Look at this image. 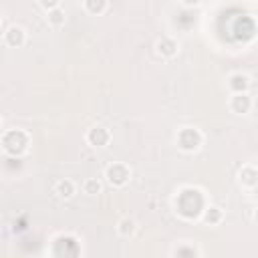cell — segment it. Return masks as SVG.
<instances>
[{"label": "cell", "instance_id": "cell-15", "mask_svg": "<svg viewBox=\"0 0 258 258\" xmlns=\"http://www.w3.org/2000/svg\"><path fill=\"white\" fill-rule=\"evenodd\" d=\"M200 248L194 244V242H179L173 250H171V256H200Z\"/></svg>", "mask_w": 258, "mask_h": 258}, {"label": "cell", "instance_id": "cell-9", "mask_svg": "<svg viewBox=\"0 0 258 258\" xmlns=\"http://www.w3.org/2000/svg\"><path fill=\"white\" fill-rule=\"evenodd\" d=\"M238 183L244 187V189H254L258 187V167L256 165H242L240 171H238Z\"/></svg>", "mask_w": 258, "mask_h": 258}, {"label": "cell", "instance_id": "cell-6", "mask_svg": "<svg viewBox=\"0 0 258 258\" xmlns=\"http://www.w3.org/2000/svg\"><path fill=\"white\" fill-rule=\"evenodd\" d=\"M26 40H28V32H26V28L20 26V24H10V26H6L4 32H2V42H4L8 48H20V46L26 44Z\"/></svg>", "mask_w": 258, "mask_h": 258}, {"label": "cell", "instance_id": "cell-5", "mask_svg": "<svg viewBox=\"0 0 258 258\" xmlns=\"http://www.w3.org/2000/svg\"><path fill=\"white\" fill-rule=\"evenodd\" d=\"M111 139H113V135H111V131H109L105 125H93V127H89L87 133H85L87 145H91V147H95V149H105V147L111 143Z\"/></svg>", "mask_w": 258, "mask_h": 258}, {"label": "cell", "instance_id": "cell-10", "mask_svg": "<svg viewBox=\"0 0 258 258\" xmlns=\"http://www.w3.org/2000/svg\"><path fill=\"white\" fill-rule=\"evenodd\" d=\"M200 220H202L204 226L216 228V226H220V224L224 222V210H222L220 206H216V204H208V206L204 208Z\"/></svg>", "mask_w": 258, "mask_h": 258}, {"label": "cell", "instance_id": "cell-11", "mask_svg": "<svg viewBox=\"0 0 258 258\" xmlns=\"http://www.w3.org/2000/svg\"><path fill=\"white\" fill-rule=\"evenodd\" d=\"M250 77L246 73H232L226 81V87L230 93H248L250 89Z\"/></svg>", "mask_w": 258, "mask_h": 258}, {"label": "cell", "instance_id": "cell-7", "mask_svg": "<svg viewBox=\"0 0 258 258\" xmlns=\"http://www.w3.org/2000/svg\"><path fill=\"white\" fill-rule=\"evenodd\" d=\"M153 50H155V54H157L159 58H165V60H169V58L177 56V52H179V42H177L173 36H167V34H163V36H159V38L155 40V44H153Z\"/></svg>", "mask_w": 258, "mask_h": 258}, {"label": "cell", "instance_id": "cell-14", "mask_svg": "<svg viewBox=\"0 0 258 258\" xmlns=\"http://www.w3.org/2000/svg\"><path fill=\"white\" fill-rule=\"evenodd\" d=\"M109 6V0H83V8L91 16H101Z\"/></svg>", "mask_w": 258, "mask_h": 258}, {"label": "cell", "instance_id": "cell-4", "mask_svg": "<svg viewBox=\"0 0 258 258\" xmlns=\"http://www.w3.org/2000/svg\"><path fill=\"white\" fill-rule=\"evenodd\" d=\"M103 177L107 181V185L119 189V187H125L131 179V167L125 163V161H113L105 167L103 171Z\"/></svg>", "mask_w": 258, "mask_h": 258}, {"label": "cell", "instance_id": "cell-13", "mask_svg": "<svg viewBox=\"0 0 258 258\" xmlns=\"http://www.w3.org/2000/svg\"><path fill=\"white\" fill-rule=\"evenodd\" d=\"M115 230H117V234H119L121 238L129 240V238H133V236L137 234V222H135V218L125 216V218H121V220L117 222Z\"/></svg>", "mask_w": 258, "mask_h": 258}, {"label": "cell", "instance_id": "cell-20", "mask_svg": "<svg viewBox=\"0 0 258 258\" xmlns=\"http://www.w3.org/2000/svg\"><path fill=\"white\" fill-rule=\"evenodd\" d=\"M252 220H254V224L258 226V208H254V212H252Z\"/></svg>", "mask_w": 258, "mask_h": 258}, {"label": "cell", "instance_id": "cell-2", "mask_svg": "<svg viewBox=\"0 0 258 258\" xmlns=\"http://www.w3.org/2000/svg\"><path fill=\"white\" fill-rule=\"evenodd\" d=\"M30 133L26 129H6L0 137V145H2V151L10 157H22L24 153H28L30 149Z\"/></svg>", "mask_w": 258, "mask_h": 258}, {"label": "cell", "instance_id": "cell-3", "mask_svg": "<svg viewBox=\"0 0 258 258\" xmlns=\"http://www.w3.org/2000/svg\"><path fill=\"white\" fill-rule=\"evenodd\" d=\"M175 147L183 153H198L204 145V133L194 125H183L175 131Z\"/></svg>", "mask_w": 258, "mask_h": 258}, {"label": "cell", "instance_id": "cell-8", "mask_svg": "<svg viewBox=\"0 0 258 258\" xmlns=\"http://www.w3.org/2000/svg\"><path fill=\"white\" fill-rule=\"evenodd\" d=\"M254 107V101L250 97V93H232L230 99H228V109L234 113V115H248Z\"/></svg>", "mask_w": 258, "mask_h": 258}, {"label": "cell", "instance_id": "cell-18", "mask_svg": "<svg viewBox=\"0 0 258 258\" xmlns=\"http://www.w3.org/2000/svg\"><path fill=\"white\" fill-rule=\"evenodd\" d=\"M36 2H38V6H40L44 12H48V10L60 6V0H36Z\"/></svg>", "mask_w": 258, "mask_h": 258}, {"label": "cell", "instance_id": "cell-17", "mask_svg": "<svg viewBox=\"0 0 258 258\" xmlns=\"http://www.w3.org/2000/svg\"><path fill=\"white\" fill-rule=\"evenodd\" d=\"M81 187H83V194L95 198V196H99V194L103 191V181H101L99 177H87Z\"/></svg>", "mask_w": 258, "mask_h": 258}, {"label": "cell", "instance_id": "cell-1", "mask_svg": "<svg viewBox=\"0 0 258 258\" xmlns=\"http://www.w3.org/2000/svg\"><path fill=\"white\" fill-rule=\"evenodd\" d=\"M206 206H208V202H206L204 191L200 187H194V185L181 187L177 191V196L173 198L175 214L183 220H200Z\"/></svg>", "mask_w": 258, "mask_h": 258}, {"label": "cell", "instance_id": "cell-12", "mask_svg": "<svg viewBox=\"0 0 258 258\" xmlns=\"http://www.w3.org/2000/svg\"><path fill=\"white\" fill-rule=\"evenodd\" d=\"M54 194H56L58 200H71L77 194V183L69 177H62L54 183Z\"/></svg>", "mask_w": 258, "mask_h": 258}, {"label": "cell", "instance_id": "cell-19", "mask_svg": "<svg viewBox=\"0 0 258 258\" xmlns=\"http://www.w3.org/2000/svg\"><path fill=\"white\" fill-rule=\"evenodd\" d=\"M183 6H187V8H196V6H200L202 4V0H179Z\"/></svg>", "mask_w": 258, "mask_h": 258}, {"label": "cell", "instance_id": "cell-16", "mask_svg": "<svg viewBox=\"0 0 258 258\" xmlns=\"http://www.w3.org/2000/svg\"><path fill=\"white\" fill-rule=\"evenodd\" d=\"M46 22H48L52 28H60V26H64V22H67V14H64V10H62L60 6L48 10V12H46Z\"/></svg>", "mask_w": 258, "mask_h": 258}]
</instances>
